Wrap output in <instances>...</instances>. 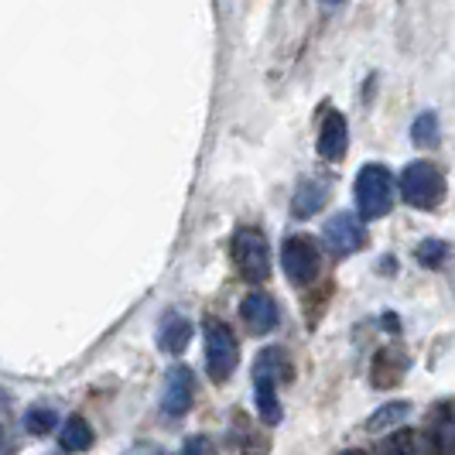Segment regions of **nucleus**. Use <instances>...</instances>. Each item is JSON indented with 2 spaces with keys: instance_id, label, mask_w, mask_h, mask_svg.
Wrapping results in <instances>:
<instances>
[{
  "instance_id": "f257e3e1",
  "label": "nucleus",
  "mask_w": 455,
  "mask_h": 455,
  "mask_svg": "<svg viewBox=\"0 0 455 455\" xmlns=\"http://www.w3.org/2000/svg\"><path fill=\"white\" fill-rule=\"evenodd\" d=\"M356 209L363 220H384L394 205V175L384 164H363L356 172Z\"/></svg>"
},
{
  "instance_id": "f03ea898",
  "label": "nucleus",
  "mask_w": 455,
  "mask_h": 455,
  "mask_svg": "<svg viewBox=\"0 0 455 455\" xmlns=\"http://www.w3.org/2000/svg\"><path fill=\"white\" fill-rule=\"evenodd\" d=\"M240 366V342L227 322L205 319V370L216 384H227Z\"/></svg>"
},
{
  "instance_id": "7ed1b4c3",
  "label": "nucleus",
  "mask_w": 455,
  "mask_h": 455,
  "mask_svg": "<svg viewBox=\"0 0 455 455\" xmlns=\"http://www.w3.org/2000/svg\"><path fill=\"white\" fill-rule=\"evenodd\" d=\"M401 196L414 209H435L445 199V175L432 161H414L401 172Z\"/></svg>"
},
{
  "instance_id": "20e7f679",
  "label": "nucleus",
  "mask_w": 455,
  "mask_h": 455,
  "mask_svg": "<svg viewBox=\"0 0 455 455\" xmlns=\"http://www.w3.org/2000/svg\"><path fill=\"white\" fill-rule=\"evenodd\" d=\"M233 264L253 284L271 277V247H267L260 229L243 227L233 233Z\"/></svg>"
},
{
  "instance_id": "39448f33",
  "label": "nucleus",
  "mask_w": 455,
  "mask_h": 455,
  "mask_svg": "<svg viewBox=\"0 0 455 455\" xmlns=\"http://www.w3.org/2000/svg\"><path fill=\"white\" fill-rule=\"evenodd\" d=\"M281 267L291 284H312L322 267V251L312 236H288L281 247Z\"/></svg>"
},
{
  "instance_id": "423d86ee",
  "label": "nucleus",
  "mask_w": 455,
  "mask_h": 455,
  "mask_svg": "<svg viewBox=\"0 0 455 455\" xmlns=\"http://www.w3.org/2000/svg\"><path fill=\"white\" fill-rule=\"evenodd\" d=\"M322 240H325V247L336 253V257H353V253L363 251L366 243V229L360 223V216H353V212H336L325 229H322Z\"/></svg>"
},
{
  "instance_id": "0eeeda50",
  "label": "nucleus",
  "mask_w": 455,
  "mask_h": 455,
  "mask_svg": "<svg viewBox=\"0 0 455 455\" xmlns=\"http://www.w3.org/2000/svg\"><path fill=\"white\" fill-rule=\"evenodd\" d=\"M196 401V373L188 366H172L164 377V394H161V411L164 418H182Z\"/></svg>"
},
{
  "instance_id": "6e6552de",
  "label": "nucleus",
  "mask_w": 455,
  "mask_h": 455,
  "mask_svg": "<svg viewBox=\"0 0 455 455\" xmlns=\"http://www.w3.org/2000/svg\"><path fill=\"white\" fill-rule=\"evenodd\" d=\"M240 319L251 329L253 336H267L277 329V305L271 295L264 291H251V295L240 301Z\"/></svg>"
},
{
  "instance_id": "1a4fd4ad",
  "label": "nucleus",
  "mask_w": 455,
  "mask_h": 455,
  "mask_svg": "<svg viewBox=\"0 0 455 455\" xmlns=\"http://www.w3.org/2000/svg\"><path fill=\"white\" fill-rule=\"evenodd\" d=\"M346 148H349V124H346V116L339 110H329L319 131L322 161H342L346 158Z\"/></svg>"
},
{
  "instance_id": "9d476101",
  "label": "nucleus",
  "mask_w": 455,
  "mask_h": 455,
  "mask_svg": "<svg viewBox=\"0 0 455 455\" xmlns=\"http://www.w3.org/2000/svg\"><path fill=\"white\" fill-rule=\"evenodd\" d=\"M329 182L325 179H305L295 188V199H291V216L295 220H312L322 205L329 203Z\"/></svg>"
},
{
  "instance_id": "9b49d317",
  "label": "nucleus",
  "mask_w": 455,
  "mask_h": 455,
  "mask_svg": "<svg viewBox=\"0 0 455 455\" xmlns=\"http://www.w3.org/2000/svg\"><path fill=\"white\" fill-rule=\"evenodd\" d=\"M188 342H192V322L185 319V315H179V312H168V315L161 319V329H158L161 353L179 356V353H185Z\"/></svg>"
},
{
  "instance_id": "f8f14e48",
  "label": "nucleus",
  "mask_w": 455,
  "mask_h": 455,
  "mask_svg": "<svg viewBox=\"0 0 455 455\" xmlns=\"http://www.w3.org/2000/svg\"><path fill=\"white\" fill-rule=\"evenodd\" d=\"M404 373H408V356H404L401 349H380V353L373 356V366H370L373 387H390V384H397Z\"/></svg>"
},
{
  "instance_id": "ddd939ff",
  "label": "nucleus",
  "mask_w": 455,
  "mask_h": 455,
  "mask_svg": "<svg viewBox=\"0 0 455 455\" xmlns=\"http://www.w3.org/2000/svg\"><path fill=\"white\" fill-rule=\"evenodd\" d=\"M253 397H257V414L264 425H281V401H277V380L253 373Z\"/></svg>"
},
{
  "instance_id": "4468645a",
  "label": "nucleus",
  "mask_w": 455,
  "mask_h": 455,
  "mask_svg": "<svg viewBox=\"0 0 455 455\" xmlns=\"http://www.w3.org/2000/svg\"><path fill=\"white\" fill-rule=\"evenodd\" d=\"M92 442H96V435H92V425L86 418H68L66 425H62V432H59V449L68 455H79V452H90Z\"/></svg>"
},
{
  "instance_id": "2eb2a0df",
  "label": "nucleus",
  "mask_w": 455,
  "mask_h": 455,
  "mask_svg": "<svg viewBox=\"0 0 455 455\" xmlns=\"http://www.w3.org/2000/svg\"><path fill=\"white\" fill-rule=\"evenodd\" d=\"M408 414H411L408 401H394V404H384L380 411H373V414L366 418V428H370V432H394Z\"/></svg>"
},
{
  "instance_id": "dca6fc26",
  "label": "nucleus",
  "mask_w": 455,
  "mask_h": 455,
  "mask_svg": "<svg viewBox=\"0 0 455 455\" xmlns=\"http://www.w3.org/2000/svg\"><path fill=\"white\" fill-rule=\"evenodd\" d=\"M435 442L442 455H455V401L442 404V411L435 414Z\"/></svg>"
},
{
  "instance_id": "f3484780",
  "label": "nucleus",
  "mask_w": 455,
  "mask_h": 455,
  "mask_svg": "<svg viewBox=\"0 0 455 455\" xmlns=\"http://www.w3.org/2000/svg\"><path fill=\"white\" fill-rule=\"evenodd\" d=\"M380 455H425V449H421L418 432L397 428V432H390L387 438L380 442Z\"/></svg>"
},
{
  "instance_id": "a211bd4d",
  "label": "nucleus",
  "mask_w": 455,
  "mask_h": 455,
  "mask_svg": "<svg viewBox=\"0 0 455 455\" xmlns=\"http://www.w3.org/2000/svg\"><path fill=\"white\" fill-rule=\"evenodd\" d=\"M411 140L418 148H438V116L432 110H425V114L411 124Z\"/></svg>"
},
{
  "instance_id": "6ab92c4d",
  "label": "nucleus",
  "mask_w": 455,
  "mask_h": 455,
  "mask_svg": "<svg viewBox=\"0 0 455 455\" xmlns=\"http://www.w3.org/2000/svg\"><path fill=\"white\" fill-rule=\"evenodd\" d=\"M55 421H59L55 408H31L28 414H24V428H28V435H52L55 432Z\"/></svg>"
},
{
  "instance_id": "aec40b11",
  "label": "nucleus",
  "mask_w": 455,
  "mask_h": 455,
  "mask_svg": "<svg viewBox=\"0 0 455 455\" xmlns=\"http://www.w3.org/2000/svg\"><path fill=\"white\" fill-rule=\"evenodd\" d=\"M253 373H264V377H284L288 373V360H284V349H264L260 360L253 366Z\"/></svg>"
},
{
  "instance_id": "412c9836",
  "label": "nucleus",
  "mask_w": 455,
  "mask_h": 455,
  "mask_svg": "<svg viewBox=\"0 0 455 455\" xmlns=\"http://www.w3.org/2000/svg\"><path fill=\"white\" fill-rule=\"evenodd\" d=\"M414 257H418V264H425V267H438V264L449 257V243H442V240H425Z\"/></svg>"
},
{
  "instance_id": "4be33fe9",
  "label": "nucleus",
  "mask_w": 455,
  "mask_h": 455,
  "mask_svg": "<svg viewBox=\"0 0 455 455\" xmlns=\"http://www.w3.org/2000/svg\"><path fill=\"white\" fill-rule=\"evenodd\" d=\"M182 455H216V445H212L209 435H192V438L185 442Z\"/></svg>"
},
{
  "instance_id": "5701e85b",
  "label": "nucleus",
  "mask_w": 455,
  "mask_h": 455,
  "mask_svg": "<svg viewBox=\"0 0 455 455\" xmlns=\"http://www.w3.org/2000/svg\"><path fill=\"white\" fill-rule=\"evenodd\" d=\"M127 455H164L161 449H155V445H137V449H131Z\"/></svg>"
},
{
  "instance_id": "b1692460",
  "label": "nucleus",
  "mask_w": 455,
  "mask_h": 455,
  "mask_svg": "<svg viewBox=\"0 0 455 455\" xmlns=\"http://www.w3.org/2000/svg\"><path fill=\"white\" fill-rule=\"evenodd\" d=\"M339 455H366V452H363V449H342Z\"/></svg>"
},
{
  "instance_id": "393cba45",
  "label": "nucleus",
  "mask_w": 455,
  "mask_h": 455,
  "mask_svg": "<svg viewBox=\"0 0 455 455\" xmlns=\"http://www.w3.org/2000/svg\"><path fill=\"white\" fill-rule=\"evenodd\" d=\"M0 438H4V428H0Z\"/></svg>"
}]
</instances>
